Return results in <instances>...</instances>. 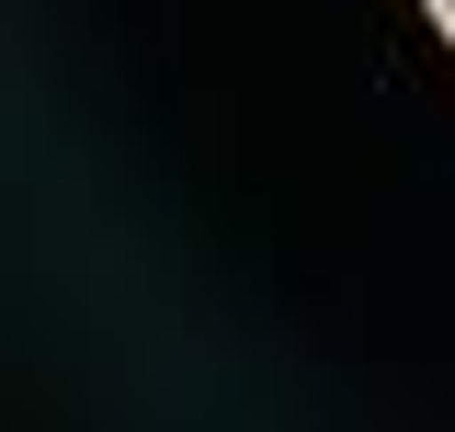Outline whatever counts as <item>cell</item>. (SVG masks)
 I'll return each instance as SVG.
<instances>
[{"label":"cell","mask_w":455,"mask_h":432,"mask_svg":"<svg viewBox=\"0 0 455 432\" xmlns=\"http://www.w3.org/2000/svg\"><path fill=\"white\" fill-rule=\"evenodd\" d=\"M433 12H444V23H455V0H433Z\"/></svg>","instance_id":"6da1fadb"}]
</instances>
